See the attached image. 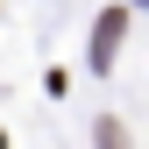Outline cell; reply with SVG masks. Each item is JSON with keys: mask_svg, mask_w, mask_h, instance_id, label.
<instances>
[{"mask_svg": "<svg viewBox=\"0 0 149 149\" xmlns=\"http://www.w3.org/2000/svg\"><path fill=\"white\" fill-rule=\"evenodd\" d=\"M121 36H128V7H107V14H100V29H92V71H114Z\"/></svg>", "mask_w": 149, "mask_h": 149, "instance_id": "cell-1", "label": "cell"}, {"mask_svg": "<svg viewBox=\"0 0 149 149\" xmlns=\"http://www.w3.org/2000/svg\"><path fill=\"white\" fill-rule=\"evenodd\" d=\"M100 149H128V135H121V121H100Z\"/></svg>", "mask_w": 149, "mask_h": 149, "instance_id": "cell-2", "label": "cell"}, {"mask_svg": "<svg viewBox=\"0 0 149 149\" xmlns=\"http://www.w3.org/2000/svg\"><path fill=\"white\" fill-rule=\"evenodd\" d=\"M0 149H7V135H0Z\"/></svg>", "mask_w": 149, "mask_h": 149, "instance_id": "cell-3", "label": "cell"}]
</instances>
